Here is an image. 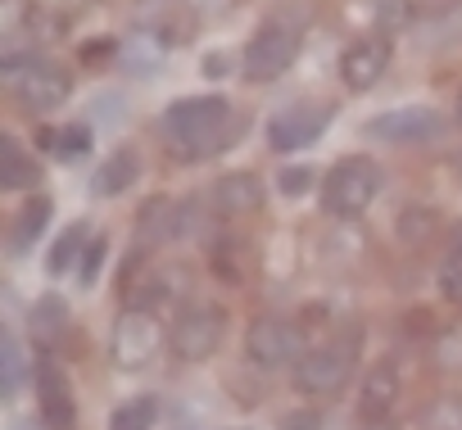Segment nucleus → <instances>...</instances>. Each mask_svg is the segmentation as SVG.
Masks as SVG:
<instances>
[{"instance_id":"obj_13","label":"nucleus","mask_w":462,"mask_h":430,"mask_svg":"<svg viewBox=\"0 0 462 430\" xmlns=\"http://www.w3.org/2000/svg\"><path fill=\"white\" fill-rule=\"evenodd\" d=\"M37 398H42V421H46V430H73V425H78V407H73L69 376H64L51 358L37 362Z\"/></svg>"},{"instance_id":"obj_25","label":"nucleus","mask_w":462,"mask_h":430,"mask_svg":"<svg viewBox=\"0 0 462 430\" xmlns=\"http://www.w3.org/2000/svg\"><path fill=\"white\" fill-rule=\"evenodd\" d=\"M372 14H376L381 32H399V28H408V23H412L417 0H372Z\"/></svg>"},{"instance_id":"obj_8","label":"nucleus","mask_w":462,"mask_h":430,"mask_svg":"<svg viewBox=\"0 0 462 430\" xmlns=\"http://www.w3.org/2000/svg\"><path fill=\"white\" fill-rule=\"evenodd\" d=\"M300 331L282 317H254L250 331H245V358L259 367V371H282L291 362H300Z\"/></svg>"},{"instance_id":"obj_31","label":"nucleus","mask_w":462,"mask_h":430,"mask_svg":"<svg viewBox=\"0 0 462 430\" xmlns=\"http://www.w3.org/2000/svg\"><path fill=\"white\" fill-rule=\"evenodd\" d=\"M277 186H282V195H304L313 186V168H282Z\"/></svg>"},{"instance_id":"obj_3","label":"nucleus","mask_w":462,"mask_h":430,"mask_svg":"<svg viewBox=\"0 0 462 430\" xmlns=\"http://www.w3.org/2000/svg\"><path fill=\"white\" fill-rule=\"evenodd\" d=\"M5 82L14 91V100L28 109V114H51L69 100L73 82L60 64L51 59H37V55H19V59H5Z\"/></svg>"},{"instance_id":"obj_19","label":"nucleus","mask_w":462,"mask_h":430,"mask_svg":"<svg viewBox=\"0 0 462 430\" xmlns=\"http://www.w3.org/2000/svg\"><path fill=\"white\" fill-rule=\"evenodd\" d=\"M154 421H159L154 394H136V398H127L109 412V430H154Z\"/></svg>"},{"instance_id":"obj_9","label":"nucleus","mask_w":462,"mask_h":430,"mask_svg":"<svg viewBox=\"0 0 462 430\" xmlns=\"http://www.w3.org/2000/svg\"><path fill=\"white\" fill-rule=\"evenodd\" d=\"M444 132V118L430 105H403V109H385L381 118L367 123V136L385 141V145H421L435 141Z\"/></svg>"},{"instance_id":"obj_20","label":"nucleus","mask_w":462,"mask_h":430,"mask_svg":"<svg viewBox=\"0 0 462 430\" xmlns=\"http://www.w3.org/2000/svg\"><path fill=\"white\" fill-rule=\"evenodd\" d=\"M417 430H462V394H439L417 412Z\"/></svg>"},{"instance_id":"obj_10","label":"nucleus","mask_w":462,"mask_h":430,"mask_svg":"<svg viewBox=\"0 0 462 430\" xmlns=\"http://www.w3.org/2000/svg\"><path fill=\"white\" fill-rule=\"evenodd\" d=\"M385 69H390V37H385V32L358 37V41H349L345 55H340V82H345L349 91H372Z\"/></svg>"},{"instance_id":"obj_4","label":"nucleus","mask_w":462,"mask_h":430,"mask_svg":"<svg viewBox=\"0 0 462 430\" xmlns=\"http://www.w3.org/2000/svg\"><path fill=\"white\" fill-rule=\"evenodd\" d=\"M354 358H358V335L349 340H327V344H313L300 353L295 362V385L313 398H331L349 385L354 376Z\"/></svg>"},{"instance_id":"obj_11","label":"nucleus","mask_w":462,"mask_h":430,"mask_svg":"<svg viewBox=\"0 0 462 430\" xmlns=\"http://www.w3.org/2000/svg\"><path fill=\"white\" fill-rule=\"evenodd\" d=\"M331 105H295V109H286V114H277L273 118V127H268V145L277 150V154H291V150H304V145H313L318 136H322V127L331 123Z\"/></svg>"},{"instance_id":"obj_29","label":"nucleus","mask_w":462,"mask_h":430,"mask_svg":"<svg viewBox=\"0 0 462 430\" xmlns=\"http://www.w3.org/2000/svg\"><path fill=\"white\" fill-rule=\"evenodd\" d=\"M123 59H127V69H132V73H141V69H154V64L163 59V50H159L154 41H145V37H136V41L127 46V55H123Z\"/></svg>"},{"instance_id":"obj_26","label":"nucleus","mask_w":462,"mask_h":430,"mask_svg":"<svg viewBox=\"0 0 462 430\" xmlns=\"http://www.w3.org/2000/svg\"><path fill=\"white\" fill-rule=\"evenodd\" d=\"M87 254V232L82 227H73V232H64L60 241H55V254H51V272L60 277V272H69L78 259Z\"/></svg>"},{"instance_id":"obj_16","label":"nucleus","mask_w":462,"mask_h":430,"mask_svg":"<svg viewBox=\"0 0 462 430\" xmlns=\"http://www.w3.org/2000/svg\"><path fill=\"white\" fill-rule=\"evenodd\" d=\"M132 181H141V159L136 150H114L100 172H96V195H123Z\"/></svg>"},{"instance_id":"obj_23","label":"nucleus","mask_w":462,"mask_h":430,"mask_svg":"<svg viewBox=\"0 0 462 430\" xmlns=\"http://www.w3.org/2000/svg\"><path fill=\"white\" fill-rule=\"evenodd\" d=\"M46 227H51V199H32V204L19 213V223H14V250H28Z\"/></svg>"},{"instance_id":"obj_27","label":"nucleus","mask_w":462,"mask_h":430,"mask_svg":"<svg viewBox=\"0 0 462 430\" xmlns=\"http://www.w3.org/2000/svg\"><path fill=\"white\" fill-rule=\"evenodd\" d=\"M51 141H55V154H60V159H82V154L91 150V127H87V123H73V127L51 132Z\"/></svg>"},{"instance_id":"obj_1","label":"nucleus","mask_w":462,"mask_h":430,"mask_svg":"<svg viewBox=\"0 0 462 430\" xmlns=\"http://www.w3.org/2000/svg\"><path fill=\"white\" fill-rule=\"evenodd\" d=\"M163 136L172 141L177 159H204L226 150V141L236 136V109L222 96H186L168 105L163 114Z\"/></svg>"},{"instance_id":"obj_18","label":"nucleus","mask_w":462,"mask_h":430,"mask_svg":"<svg viewBox=\"0 0 462 430\" xmlns=\"http://www.w3.org/2000/svg\"><path fill=\"white\" fill-rule=\"evenodd\" d=\"M453 41H462V0H453L444 10H430V23L421 28L426 50H439V46H453Z\"/></svg>"},{"instance_id":"obj_32","label":"nucleus","mask_w":462,"mask_h":430,"mask_svg":"<svg viewBox=\"0 0 462 430\" xmlns=\"http://www.w3.org/2000/svg\"><path fill=\"white\" fill-rule=\"evenodd\" d=\"M10 430H37V425H32V421H14Z\"/></svg>"},{"instance_id":"obj_5","label":"nucleus","mask_w":462,"mask_h":430,"mask_svg":"<svg viewBox=\"0 0 462 430\" xmlns=\"http://www.w3.org/2000/svg\"><path fill=\"white\" fill-rule=\"evenodd\" d=\"M222 340H226V308L222 304L181 308L177 322H172V335H168L177 362H208L222 349Z\"/></svg>"},{"instance_id":"obj_34","label":"nucleus","mask_w":462,"mask_h":430,"mask_svg":"<svg viewBox=\"0 0 462 430\" xmlns=\"http://www.w3.org/2000/svg\"><path fill=\"white\" fill-rule=\"evenodd\" d=\"M453 109H457V123H462V91H457V105Z\"/></svg>"},{"instance_id":"obj_12","label":"nucleus","mask_w":462,"mask_h":430,"mask_svg":"<svg viewBox=\"0 0 462 430\" xmlns=\"http://www.w3.org/2000/svg\"><path fill=\"white\" fill-rule=\"evenodd\" d=\"M399 394H403V376H399L394 358L372 362V371L363 376V389H358V416L367 425H385L394 403H399Z\"/></svg>"},{"instance_id":"obj_15","label":"nucleus","mask_w":462,"mask_h":430,"mask_svg":"<svg viewBox=\"0 0 462 430\" xmlns=\"http://www.w3.org/2000/svg\"><path fill=\"white\" fill-rule=\"evenodd\" d=\"M141 236H145L150 245L181 236V204H172L168 195L145 199V208H141Z\"/></svg>"},{"instance_id":"obj_22","label":"nucleus","mask_w":462,"mask_h":430,"mask_svg":"<svg viewBox=\"0 0 462 430\" xmlns=\"http://www.w3.org/2000/svg\"><path fill=\"white\" fill-rule=\"evenodd\" d=\"M435 281H439V295H444L448 304H462V232H457V241L444 250Z\"/></svg>"},{"instance_id":"obj_33","label":"nucleus","mask_w":462,"mask_h":430,"mask_svg":"<svg viewBox=\"0 0 462 430\" xmlns=\"http://www.w3.org/2000/svg\"><path fill=\"white\" fill-rule=\"evenodd\" d=\"M136 5H168V0H136Z\"/></svg>"},{"instance_id":"obj_6","label":"nucleus","mask_w":462,"mask_h":430,"mask_svg":"<svg viewBox=\"0 0 462 430\" xmlns=\"http://www.w3.org/2000/svg\"><path fill=\"white\" fill-rule=\"evenodd\" d=\"M163 349V326L150 308H123L118 322H114V335H109V358L114 367L123 371H141L159 358Z\"/></svg>"},{"instance_id":"obj_21","label":"nucleus","mask_w":462,"mask_h":430,"mask_svg":"<svg viewBox=\"0 0 462 430\" xmlns=\"http://www.w3.org/2000/svg\"><path fill=\"white\" fill-rule=\"evenodd\" d=\"M0 181H5L10 190H28V186H37V181H42L37 159H28V154H23V145H19L14 136L5 141V177H0Z\"/></svg>"},{"instance_id":"obj_7","label":"nucleus","mask_w":462,"mask_h":430,"mask_svg":"<svg viewBox=\"0 0 462 430\" xmlns=\"http://www.w3.org/2000/svg\"><path fill=\"white\" fill-rule=\"evenodd\" d=\"M295 55H300V28L268 19L245 46V78L250 82H277L295 64Z\"/></svg>"},{"instance_id":"obj_14","label":"nucleus","mask_w":462,"mask_h":430,"mask_svg":"<svg viewBox=\"0 0 462 430\" xmlns=\"http://www.w3.org/2000/svg\"><path fill=\"white\" fill-rule=\"evenodd\" d=\"M213 204L222 218H250L263 208V181L259 172H226L213 190Z\"/></svg>"},{"instance_id":"obj_17","label":"nucleus","mask_w":462,"mask_h":430,"mask_svg":"<svg viewBox=\"0 0 462 430\" xmlns=\"http://www.w3.org/2000/svg\"><path fill=\"white\" fill-rule=\"evenodd\" d=\"M394 232H399L403 245H417V250H421V245H430V236L439 232V213L426 208V204H408V208L399 213Z\"/></svg>"},{"instance_id":"obj_2","label":"nucleus","mask_w":462,"mask_h":430,"mask_svg":"<svg viewBox=\"0 0 462 430\" xmlns=\"http://www.w3.org/2000/svg\"><path fill=\"white\" fill-rule=\"evenodd\" d=\"M381 195V168L367 154H345L322 177V208L336 223H358Z\"/></svg>"},{"instance_id":"obj_30","label":"nucleus","mask_w":462,"mask_h":430,"mask_svg":"<svg viewBox=\"0 0 462 430\" xmlns=\"http://www.w3.org/2000/svg\"><path fill=\"white\" fill-rule=\"evenodd\" d=\"M105 254H109V241H91V245H87V254H82V268H78L82 286H96V272H100Z\"/></svg>"},{"instance_id":"obj_24","label":"nucleus","mask_w":462,"mask_h":430,"mask_svg":"<svg viewBox=\"0 0 462 430\" xmlns=\"http://www.w3.org/2000/svg\"><path fill=\"white\" fill-rule=\"evenodd\" d=\"M64 326H69V313H64V304H60L55 295L37 299V308H32V331H37L46 344H55V340L64 335Z\"/></svg>"},{"instance_id":"obj_28","label":"nucleus","mask_w":462,"mask_h":430,"mask_svg":"<svg viewBox=\"0 0 462 430\" xmlns=\"http://www.w3.org/2000/svg\"><path fill=\"white\" fill-rule=\"evenodd\" d=\"M23 349H19V335L10 331L5 335V394H19V385H23Z\"/></svg>"}]
</instances>
